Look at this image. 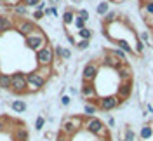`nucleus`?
I'll return each instance as SVG.
<instances>
[{
  "mask_svg": "<svg viewBox=\"0 0 153 141\" xmlns=\"http://www.w3.org/2000/svg\"><path fill=\"white\" fill-rule=\"evenodd\" d=\"M0 141H30V125L25 119L0 113Z\"/></svg>",
  "mask_w": 153,
  "mask_h": 141,
  "instance_id": "f257e3e1",
  "label": "nucleus"
},
{
  "mask_svg": "<svg viewBox=\"0 0 153 141\" xmlns=\"http://www.w3.org/2000/svg\"><path fill=\"white\" fill-rule=\"evenodd\" d=\"M99 70H101V65H99V61H89L85 66H84V70H82V82H87V84H92L96 78H97V73H99Z\"/></svg>",
  "mask_w": 153,
  "mask_h": 141,
  "instance_id": "f03ea898",
  "label": "nucleus"
},
{
  "mask_svg": "<svg viewBox=\"0 0 153 141\" xmlns=\"http://www.w3.org/2000/svg\"><path fill=\"white\" fill-rule=\"evenodd\" d=\"M122 103H124V101H122L117 94L103 96V98H99V112H111L115 108H118Z\"/></svg>",
  "mask_w": 153,
  "mask_h": 141,
  "instance_id": "7ed1b4c3",
  "label": "nucleus"
},
{
  "mask_svg": "<svg viewBox=\"0 0 153 141\" xmlns=\"http://www.w3.org/2000/svg\"><path fill=\"white\" fill-rule=\"evenodd\" d=\"M115 94H117L122 101H127V99L131 98V94H132V80L120 82L118 87H117V91H115Z\"/></svg>",
  "mask_w": 153,
  "mask_h": 141,
  "instance_id": "20e7f679",
  "label": "nucleus"
},
{
  "mask_svg": "<svg viewBox=\"0 0 153 141\" xmlns=\"http://www.w3.org/2000/svg\"><path fill=\"white\" fill-rule=\"evenodd\" d=\"M115 72H117V75H118V78H120V82L132 80V70H131V66L127 65V63H122Z\"/></svg>",
  "mask_w": 153,
  "mask_h": 141,
  "instance_id": "39448f33",
  "label": "nucleus"
},
{
  "mask_svg": "<svg viewBox=\"0 0 153 141\" xmlns=\"http://www.w3.org/2000/svg\"><path fill=\"white\" fill-rule=\"evenodd\" d=\"M113 44H117V46L120 47V51H124L125 54H132L134 52V49L131 47V44L125 38H113Z\"/></svg>",
  "mask_w": 153,
  "mask_h": 141,
  "instance_id": "423d86ee",
  "label": "nucleus"
},
{
  "mask_svg": "<svg viewBox=\"0 0 153 141\" xmlns=\"http://www.w3.org/2000/svg\"><path fill=\"white\" fill-rule=\"evenodd\" d=\"M118 18V14L115 12V10H108L105 16H103V26H110V25H113L115 21Z\"/></svg>",
  "mask_w": 153,
  "mask_h": 141,
  "instance_id": "0eeeda50",
  "label": "nucleus"
},
{
  "mask_svg": "<svg viewBox=\"0 0 153 141\" xmlns=\"http://www.w3.org/2000/svg\"><path fill=\"white\" fill-rule=\"evenodd\" d=\"M75 10H71V9H68L65 10V14H63V25H65V28H68L70 25H73V19H75Z\"/></svg>",
  "mask_w": 153,
  "mask_h": 141,
  "instance_id": "6e6552de",
  "label": "nucleus"
},
{
  "mask_svg": "<svg viewBox=\"0 0 153 141\" xmlns=\"http://www.w3.org/2000/svg\"><path fill=\"white\" fill-rule=\"evenodd\" d=\"M108 10H110V2H108V0L99 2V4H97V7H96V12H97L99 16H105Z\"/></svg>",
  "mask_w": 153,
  "mask_h": 141,
  "instance_id": "1a4fd4ad",
  "label": "nucleus"
},
{
  "mask_svg": "<svg viewBox=\"0 0 153 141\" xmlns=\"http://www.w3.org/2000/svg\"><path fill=\"white\" fill-rule=\"evenodd\" d=\"M76 35H78V40H91V37H92V30H89L85 26V28L78 30ZM78 40H76V42H78Z\"/></svg>",
  "mask_w": 153,
  "mask_h": 141,
  "instance_id": "9d476101",
  "label": "nucleus"
},
{
  "mask_svg": "<svg viewBox=\"0 0 153 141\" xmlns=\"http://www.w3.org/2000/svg\"><path fill=\"white\" fill-rule=\"evenodd\" d=\"M21 4H23V0H2V4H0V5H4L5 9L12 10L14 7H18V5H21Z\"/></svg>",
  "mask_w": 153,
  "mask_h": 141,
  "instance_id": "9b49d317",
  "label": "nucleus"
},
{
  "mask_svg": "<svg viewBox=\"0 0 153 141\" xmlns=\"http://www.w3.org/2000/svg\"><path fill=\"white\" fill-rule=\"evenodd\" d=\"M153 134V129L152 125H144V127H141V132H139V138L141 140H150Z\"/></svg>",
  "mask_w": 153,
  "mask_h": 141,
  "instance_id": "f8f14e48",
  "label": "nucleus"
},
{
  "mask_svg": "<svg viewBox=\"0 0 153 141\" xmlns=\"http://www.w3.org/2000/svg\"><path fill=\"white\" fill-rule=\"evenodd\" d=\"M143 51H144V42L141 40L139 37H136V47H134V54H143Z\"/></svg>",
  "mask_w": 153,
  "mask_h": 141,
  "instance_id": "ddd939ff",
  "label": "nucleus"
},
{
  "mask_svg": "<svg viewBox=\"0 0 153 141\" xmlns=\"http://www.w3.org/2000/svg\"><path fill=\"white\" fill-rule=\"evenodd\" d=\"M12 14H16V16H26V14H28V7L21 4V5H18V7L12 9Z\"/></svg>",
  "mask_w": 153,
  "mask_h": 141,
  "instance_id": "4468645a",
  "label": "nucleus"
},
{
  "mask_svg": "<svg viewBox=\"0 0 153 141\" xmlns=\"http://www.w3.org/2000/svg\"><path fill=\"white\" fill-rule=\"evenodd\" d=\"M85 23H87V21H84V19H82L80 16H78V14H75V19H73V25H75L76 31H78V30H82V28H85Z\"/></svg>",
  "mask_w": 153,
  "mask_h": 141,
  "instance_id": "2eb2a0df",
  "label": "nucleus"
},
{
  "mask_svg": "<svg viewBox=\"0 0 153 141\" xmlns=\"http://www.w3.org/2000/svg\"><path fill=\"white\" fill-rule=\"evenodd\" d=\"M110 51H111V52H113V54H115L117 57H118V59H120L122 63H127V56H125L124 51H120V49H110Z\"/></svg>",
  "mask_w": 153,
  "mask_h": 141,
  "instance_id": "dca6fc26",
  "label": "nucleus"
},
{
  "mask_svg": "<svg viewBox=\"0 0 153 141\" xmlns=\"http://www.w3.org/2000/svg\"><path fill=\"white\" fill-rule=\"evenodd\" d=\"M89 44H91V40H78L75 47L78 51H85V49H89Z\"/></svg>",
  "mask_w": 153,
  "mask_h": 141,
  "instance_id": "f3484780",
  "label": "nucleus"
},
{
  "mask_svg": "<svg viewBox=\"0 0 153 141\" xmlns=\"http://www.w3.org/2000/svg\"><path fill=\"white\" fill-rule=\"evenodd\" d=\"M143 7H144V12H146V16H153V0L146 2Z\"/></svg>",
  "mask_w": 153,
  "mask_h": 141,
  "instance_id": "a211bd4d",
  "label": "nucleus"
},
{
  "mask_svg": "<svg viewBox=\"0 0 153 141\" xmlns=\"http://www.w3.org/2000/svg\"><path fill=\"white\" fill-rule=\"evenodd\" d=\"M40 2L42 0H23V5H26V7H37Z\"/></svg>",
  "mask_w": 153,
  "mask_h": 141,
  "instance_id": "6ab92c4d",
  "label": "nucleus"
},
{
  "mask_svg": "<svg viewBox=\"0 0 153 141\" xmlns=\"http://www.w3.org/2000/svg\"><path fill=\"white\" fill-rule=\"evenodd\" d=\"M25 108H26V106H25L23 101H16V103H14V110H16V112H23Z\"/></svg>",
  "mask_w": 153,
  "mask_h": 141,
  "instance_id": "aec40b11",
  "label": "nucleus"
},
{
  "mask_svg": "<svg viewBox=\"0 0 153 141\" xmlns=\"http://www.w3.org/2000/svg\"><path fill=\"white\" fill-rule=\"evenodd\" d=\"M76 14H78L80 18L84 19V21H87V19H89V12H87L85 9H80V10H78V12H76Z\"/></svg>",
  "mask_w": 153,
  "mask_h": 141,
  "instance_id": "412c9836",
  "label": "nucleus"
},
{
  "mask_svg": "<svg viewBox=\"0 0 153 141\" xmlns=\"http://www.w3.org/2000/svg\"><path fill=\"white\" fill-rule=\"evenodd\" d=\"M125 141H134V132L131 129H125Z\"/></svg>",
  "mask_w": 153,
  "mask_h": 141,
  "instance_id": "4be33fe9",
  "label": "nucleus"
},
{
  "mask_svg": "<svg viewBox=\"0 0 153 141\" xmlns=\"http://www.w3.org/2000/svg\"><path fill=\"white\" fill-rule=\"evenodd\" d=\"M33 18H35V21H38V19H42L44 18V10H35V12H33Z\"/></svg>",
  "mask_w": 153,
  "mask_h": 141,
  "instance_id": "5701e85b",
  "label": "nucleus"
},
{
  "mask_svg": "<svg viewBox=\"0 0 153 141\" xmlns=\"http://www.w3.org/2000/svg\"><path fill=\"white\" fill-rule=\"evenodd\" d=\"M63 61H66V59H70L71 57V51H68V49H63Z\"/></svg>",
  "mask_w": 153,
  "mask_h": 141,
  "instance_id": "b1692460",
  "label": "nucleus"
},
{
  "mask_svg": "<svg viewBox=\"0 0 153 141\" xmlns=\"http://www.w3.org/2000/svg\"><path fill=\"white\" fill-rule=\"evenodd\" d=\"M49 10H51V14H52V16H57V9L54 7V5H52V7H49Z\"/></svg>",
  "mask_w": 153,
  "mask_h": 141,
  "instance_id": "393cba45",
  "label": "nucleus"
},
{
  "mask_svg": "<svg viewBox=\"0 0 153 141\" xmlns=\"http://www.w3.org/2000/svg\"><path fill=\"white\" fill-rule=\"evenodd\" d=\"M108 127H115V119H111V117L108 119Z\"/></svg>",
  "mask_w": 153,
  "mask_h": 141,
  "instance_id": "a878e982",
  "label": "nucleus"
},
{
  "mask_svg": "<svg viewBox=\"0 0 153 141\" xmlns=\"http://www.w3.org/2000/svg\"><path fill=\"white\" fill-rule=\"evenodd\" d=\"M61 103L65 104V106H66V104H70V98H68V96H65V98H63V101H61Z\"/></svg>",
  "mask_w": 153,
  "mask_h": 141,
  "instance_id": "bb28decb",
  "label": "nucleus"
},
{
  "mask_svg": "<svg viewBox=\"0 0 153 141\" xmlns=\"http://www.w3.org/2000/svg\"><path fill=\"white\" fill-rule=\"evenodd\" d=\"M146 2H150V0H139V4H141V5H144Z\"/></svg>",
  "mask_w": 153,
  "mask_h": 141,
  "instance_id": "cd10ccee",
  "label": "nucleus"
},
{
  "mask_svg": "<svg viewBox=\"0 0 153 141\" xmlns=\"http://www.w3.org/2000/svg\"><path fill=\"white\" fill-rule=\"evenodd\" d=\"M113 2H122V0H113Z\"/></svg>",
  "mask_w": 153,
  "mask_h": 141,
  "instance_id": "c85d7f7f",
  "label": "nucleus"
},
{
  "mask_svg": "<svg viewBox=\"0 0 153 141\" xmlns=\"http://www.w3.org/2000/svg\"><path fill=\"white\" fill-rule=\"evenodd\" d=\"M0 4H2V0H0Z\"/></svg>",
  "mask_w": 153,
  "mask_h": 141,
  "instance_id": "c756f323",
  "label": "nucleus"
}]
</instances>
